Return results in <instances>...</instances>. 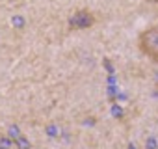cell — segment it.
Listing matches in <instances>:
<instances>
[{"label":"cell","instance_id":"obj_1","mask_svg":"<svg viewBox=\"0 0 158 149\" xmlns=\"http://www.w3.org/2000/svg\"><path fill=\"white\" fill-rule=\"evenodd\" d=\"M138 49L143 56H147L152 63H158V24H152L139 32Z\"/></svg>","mask_w":158,"mask_h":149},{"label":"cell","instance_id":"obj_2","mask_svg":"<svg viewBox=\"0 0 158 149\" xmlns=\"http://www.w3.org/2000/svg\"><path fill=\"white\" fill-rule=\"evenodd\" d=\"M95 23H97V17L93 15V11H89L88 8H80L71 13L67 26L69 30H89L91 26H95Z\"/></svg>","mask_w":158,"mask_h":149},{"label":"cell","instance_id":"obj_3","mask_svg":"<svg viewBox=\"0 0 158 149\" xmlns=\"http://www.w3.org/2000/svg\"><path fill=\"white\" fill-rule=\"evenodd\" d=\"M13 143H15L19 149H30V147H32V143H30V142H28L23 134H21L19 138H15V140H13Z\"/></svg>","mask_w":158,"mask_h":149},{"label":"cell","instance_id":"obj_4","mask_svg":"<svg viewBox=\"0 0 158 149\" xmlns=\"http://www.w3.org/2000/svg\"><path fill=\"white\" fill-rule=\"evenodd\" d=\"M145 147H149V149H158V145H156L154 138H149V140H145Z\"/></svg>","mask_w":158,"mask_h":149},{"label":"cell","instance_id":"obj_5","mask_svg":"<svg viewBox=\"0 0 158 149\" xmlns=\"http://www.w3.org/2000/svg\"><path fill=\"white\" fill-rule=\"evenodd\" d=\"M147 2H151V4H158V0H147Z\"/></svg>","mask_w":158,"mask_h":149}]
</instances>
